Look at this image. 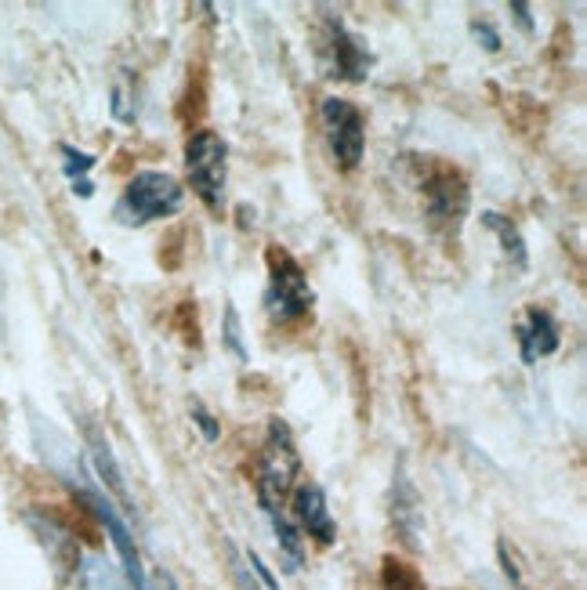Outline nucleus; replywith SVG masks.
Listing matches in <instances>:
<instances>
[{
  "mask_svg": "<svg viewBox=\"0 0 587 590\" xmlns=\"http://www.w3.org/2000/svg\"><path fill=\"white\" fill-rule=\"evenodd\" d=\"M298 474H301V453H298V442H294V431L287 421L273 417L265 428V442L254 468V493L268 518L284 515L287 496L298 490Z\"/></svg>",
  "mask_w": 587,
  "mask_h": 590,
  "instance_id": "f257e3e1",
  "label": "nucleus"
},
{
  "mask_svg": "<svg viewBox=\"0 0 587 590\" xmlns=\"http://www.w3.org/2000/svg\"><path fill=\"white\" fill-rule=\"evenodd\" d=\"M265 265H268L265 312L273 315V323H279V326L301 323L304 315L312 312L315 290H312L309 276H304V268L298 265V257L273 243L265 251Z\"/></svg>",
  "mask_w": 587,
  "mask_h": 590,
  "instance_id": "f03ea898",
  "label": "nucleus"
},
{
  "mask_svg": "<svg viewBox=\"0 0 587 590\" xmlns=\"http://www.w3.org/2000/svg\"><path fill=\"white\" fill-rule=\"evenodd\" d=\"M182 203H185V189L178 185V178L164 174V170H142L123 189V196L117 203V218L123 225H149L171 218V214L182 210Z\"/></svg>",
  "mask_w": 587,
  "mask_h": 590,
  "instance_id": "7ed1b4c3",
  "label": "nucleus"
},
{
  "mask_svg": "<svg viewBox=\"0 0 587 590\" xmlns=\"http://www.w3.org/2000/svg\"><path fill=\"white\" fill-rule=\"evenodd\" d=\"M189 185L207 210H221L225 181H229V145L218 131H193L185 142Z\"/></svg>",
  "mask_w": 587,
  "mask_h": 590,
  "instance_id": "20e7f679",
  "label": "nucleus"
},
{
  "mask_svg": "<svg viewBox=\"0 0 587 590\" xmlns=\"http://www.w3.org/2000/svg\"><path fill=\"white\" fill-rule=\"evenodd\" d=\"M471 203V189L457 167H432L424 174V218L428 229L443 240H457Z\"/></svg>",
  "mask_w": 587,
  "mask_h": 590,
  "instance_id": "39448f33",
  "label": "nucleus"
},
{
  "mask_svg": "<svg viewBox=\"0 0 587 590\" xmlns=\"http://www.w3.org/2000/svg\"><path fill=\"white\" fill-rule=\"evenodd\" d=\"M320 120H323L326 142H331L334 164L342 167V170H356L359 164H363V153H367L363 112H359L348 98L326 95L320 101Z\"/></svg>",
  "mask_w": 587,
  "mask_h": 590,
  "instance_id": "423d86ee",
  "label": "nucleus"
},
{
  "mask_svg": "<svg viewBox=\"0 0 587 590\" xmlns=\"http://www.w3.org/2000/svg\"><path fill=\"white\" fill-rule=\"evenodd\" d=\"M76 501L92 510V515L101 521V529L109 532L112 547H117V554H120V569H123V576H128L131 590H145V580H149V576H145L142 554H139V547H134V532H131L128 521H123L120 510L112 507L109 496H101L95 490H76Z\"/></svg>",
  "mask_w": 587,
  "mask_h": 590,
  "instance_id": "0eeeda50",
  "label": "nucleus"
},
{
  "mask_svg": "<svg viewBox=\"0 0 587 590\" xmlns=\"http://www.w3.org/2000/svg\"><path fill=\"white\" fill-rule=\"evenodd\" d=\"M326 70H331L326 76H337L348 84H363L374 70V55H370L367 40L356 37L337 19H326Z\"/></svg>",
  "mask_w": 587,
  "mask_h": 590,
  "instance_id": "6e6552de",
  "label": "nucleus"
},
{
  "mask_svg": "<svg viewBox=\"0 0 587 590\" xmlns=\"http://www.w3.org/2000/svg\"><path fill=\"white\" fill-rule=\"evenodd\" d=\"M388 515H392V529L395 537L403 540V547H417V537H421V496H417L410 471H406V457H399L392 474V501H388Z\"/></svg>",
  "mask_w": 587,
  "mask_h": 590,
  "instance_id": "1a4fd4ad",
  "label": "nucleus"
},
{
  "mask_svg": "<svg viewBox=\"0 0 587 590\" xmlns=\"http://www.w3.org/2000/svg\"><path fill=\"white\" fill-rule=\"evenodd\" d=\"M515 340H518V356H523L526 366H534L537 359L555 356L559 345H562L555 315H551L548 309H540V304L526 309L523 323L515 326Z\"/></svg>",
  "mask_w": 587,
  "mask_h": 590,
  "instance_id": "9d476101",
  "label": "nucleus"
},
{
  "mask_svg": "<svg viewBox=\"0 0 587 590\" xmlns=\"http://www.w3.org/2000/svg\"><path fill=\"white\" fill-rule=\"evenodd\" d=\"M294 518H298L294 526H298L301 532H309L312 540H320V543L337 540V521L331 515V507H326L323 485L304 482L294 490Z\"/></svg>",
  "mask_w": 587,
  "mask_h": 590,
  "instance_id": "9b49d317",
  "label": "nucleus"
},
{
  "mask_svg": "<svg viewBox=\"0 0 587 590\" xmlns=\"http://www.w3.org/2000/svg\"><path fill=\"white\" fill-rule=\"evenodd\" d=\"M87 453H92V468H95V474L101 479V485H109V493L123 504V510H134L120 463H117V457H112L109 442H106V435H101L98 428H87Z\"/></svg>",
  "mask_w": 587,
  "mask_h": 590,
  "instance_id": "f8f14e48",
  "label": "nucleus"
},
{
  "mask_svg": "<svg viewBox=\"0 0 587 590\" xmlns=\"http://www.w3.org/2000/svg\"><path fill=\"white\" fill-rule=\"evenodd\" d=\"M482 225L501 240V251H504V257L512 261V265L518 268V272H526L529 268V251H526V240H523V229L507 218V214H501V210H482Z\"/></svg>",
  "mask_w": 587,
  "mask_h": 590,
  "instance_id": "ddd939ff",
  "label": "nucleus"
},
{
  "mask_svg": "<svg viewBox=\"0 0 587 590\" xmlns=\"http://www.w3.org/2000/svg\"><path fill=\"white\" fill-rule=\"evenodd\" d=\"M273 532H276V547L284 554V569L301 573L304 565V532L294 526L287 515H273Z\"/></svg>",
  "mask_w": 587,
  "mask_h": 590,
  "instance_id": "4468645a",
  "label": "nucleus"
},
{
  "mask_svg": "<svg viewBox=\"0 0 587 590\" xmlns=\"http://www.w3.org/2000/svg\"><path fill=\"white\" fill-rule=\"evenodd\" d=\"M381 590H424V587H421V576H417L410 565L388 554V558L381 562Z\"/></svg>",
  "mask_w": 587,
  "mask_h": 590,
  "instance_id": "2eb2a0df",
  "label": "nucleus"
},
{
  "mask_svg": "<svg viewBox=\"0 0 587 590\" xmlns=\"http://www.w3.org/2000/svg\"><path fill=\"white\" fill-rule=\"evenodd\" d=\"M221 334H225V348H229L240 362H247V345H243L240 312H236V304H225V330Z\"/></svg>",
  "mask_w": 587,
  "mask_h": 590,
  "instance_id": "dca6fc26",
  "label": "nucleus"
},
{
  "mask_svg": "<svg viewBox=\"0 0 587 590\" xmlns=\"http://www.w3.org/2000/svg\"><path fill=\"white\" fill-rule=\"evenodd\" d=\"M62 170H65V178H70V181H81L87 170H95V156L73 149V145H62Z\"/></svg>",
  "mask_w": 587,
  "mask_h": 590,
  "instance_id": "f3484780",
  "label": "nucleus"
},
{
  "mask_svg": "<svg viewBox=\"0 0 587 590\" xmlns=\"http://www.w3.org/2000/svg\"><path fill=\"white\" fill-rule=\"evenodd\" d=\"M471 37L479 40V48H487V51H501V33L493 29V22H487V19H471Z\"/></svg>",
  "mask_w": 587,
  "mask_h": 590,
  "instance_id": "a211bd4d",
  "label": "nucleus"
},
{
  "mask_svg": "<svg viewBox=\"0 0 587 590\" xmlns=\"http://www.w3.org/2000/svg\"><path fill=\"white\" fill-rule=\"evenodd\" d=\"M193 421H196V428L203 431V438H207V442H218V438H221L218 421H214V413H211L200 399H193Z\"/></svg>",
  "mask_w": 587,
  "mask_h": 590,
  "instance_id": "6ab92c4d",
  "label": "nucleus"
},
{
  "mask_svg": "<svg viewBox=\"0 0 587 590\" xmlns=\"http://www.w3.org/2000/svg\"><path fill=\"white\" fill-rule=\"evenodd\" d=\"M247 565H251V573H254L257 580H262L268 590H279V580H276L273 573H268V565H265L262 558H257V551H247Z\"/></svg>",
  "mask_w": 587,
  "mask_h": 590,
  "instance_id": "aec40b11",
  "label": "nucleus"
},
{
  "mask_svg": "<svg viewBox=\"0 0 587 590\" xmlns=\"http://www.w3.org/2000/svg\"><path fill=\"white\" fill-rule=\"evenodd\" d=\"M496 554H501V565H504V576H507V583H512L515 590H526L523 576H518V565L512 562V554H507V543H496Z\"/></svg>",
  "mask_w": 587,
  "mask_h": 590,
  "instance_id": "412c9836",
  "label": "nucleus"
},
{
  "mask_svg": "<svg viewBox=\"0 0 587 590\" xmlns=\"http://www.w3.org/2000/svg\"><path fill=\"white\" fill-rule=\"evenodd\" d=\"M229 558H232V576H236V587H240V590H262V587H257V580H254V576L247 573V565H243L240 558H236V551H232V547H229Z\"/></svg>",
  "mask_w": 587,
  "mask_h": 590,
  "instance_id": "4be33fe9",
  "label": "nucleus"
},
{
  "mask_svg": "<svg viewBox=\"0 0 587 590\" xmlns=\"http://www.w3.org/2000/svg\"><path fill=\"white\" fill-rule=\"evenodd\" d=\"M507 11L515 15V22L523 26V33H534V15H529V4H523V0H512Z\"/></svg>",
  "mask_w": 587,
  "mask_h": 590,
  "instance_id": "5701e85b",
  "label": "nucleus"
},
{
  "mask_svg": "<svg viewBox=\"0 0 587 590\" xmlns=\"http://www.w3.org/2000/svg\"><path fill=\"white\" fill-rule=\"evenodd\" d=\"M73 192H76V196H95V185H92V181H87V178H81V181H73Z\"/></svg>",
  "mask_w": 587,
  "mask_h": 590,
  "instance_id": "b1692460",
  "label": "nucleus"
}]
</instances>
